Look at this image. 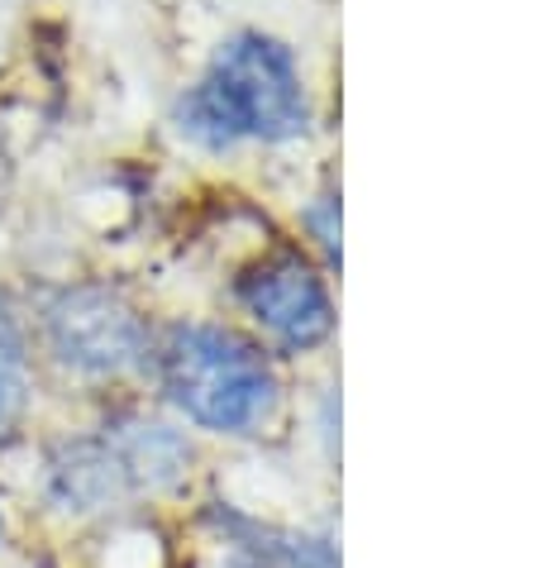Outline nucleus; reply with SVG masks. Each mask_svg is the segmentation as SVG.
<instances>
[{"label":"nucleus","mask_w":539,"mask_h":568,"mask_svg":"<svg viewBox=\"0 0 539 568\" xmlns=\"http://www.w3.org/2000/svg\"><path fill=\"white\" fill-rule=\"evenodd\" d=\"M192 464L196 445L186 430L157 416L124 412L96 430L53 439L39 464V497L68 520H101L177 493L192 478Z\"/></svg>","instance_id":"nucleus-1"},{"label":"nucleus","mask_w":539,"mask_h":568,"mask_svg":"<svg viewBox=\"0 0 539 568\" xmlns=\"http://www.w3.org/2000/svg\"><path fill=\"white\" fill-rule=\"evenodd\" d=\"M172 124L186 144L205 153H230L258 144H292L311 130V97L301 82L296 53L263 29H240L215 49L201 72L172 105Z\"/></svg>","instance_id":"nucleus-2"},{"label":"nucleus","mask_w":539,"mask_h":568,"mask_svg":"<svg viewBox=\"0 0 539 568\" xmlns=\"http://www.w3.org/2000/svg\"><path fill=\"white\" fill-rule=\"evenodd\" d=\"M149 368L163 387V402L205 435H263V425H273L282 406V377L267 349L230 325H167L153 339Z\"/></svg>","instance_id":"nucleus-3"},{"label":"nucleus","mask_w":539,"mask_h":568,"mask_svg":"<svg viewBox=\"0 0 539 568\" xmlns=\"http://www.w3.org/2000/svg\"><path fill=\"white\" fill-rule=\"evenodd\" d=\"M39 339L68 377L120 383L144 373L153 358V329L130 296L110 282H72L39 306Z\"/></svg>","instance_id":"nucleus-4"},{"label":"nucleus","mask_w":539,"mask_h":568,"mask_svg":"<svg viewBox=\"0 0 539 568\" xmlns=\"http://www.w3.org/2000/svg\"><path fill=\"white\" fill-rule=\"evenodd\" d=\"M234 302L282 354H315L339 325L325 277L296 248H277V254L248 263L234 277Z\"/></svg>","instance_id":"nucleus-5"},{"label":"nucleus","mask_w":539,"mask_h":568,"mask_svg":"<svg viewBox=\"0 0 539 568\" xmlns=\"http://www.w3.org/2000/svg\"><path fill=\"white\" fill-rule=\"evenodd\" d=\"M201 520L215 535V545L225 549L230 568H339L335 535L282 526V520L253 516L234 501H211Z\"/></svg>","instance_id":"nucleus-6"},{"label":"nucleus","mask_w":539,"mask_h":568,"mask_svg":"<svg viewBox=\"0 0 539 568\" xmlns=\"http://www.w3.org/2000/svg\"><path fill=\"white\" fill-rule=\"evenodd\" d=\"M29 406H34V383H29V335L24 321L0 296V454L24 435Z\"/></svg>","instance_id":"nucleus-7"},{"label":"nucleus","mask_w":539,"mask_h":568,"mask_svg":"<svg viewBox=\"0 0 539 568\" xmlns=\"http://www.w3.org/2000/svg\"><path fill=\"white\" fill-rule=\"evenodd\" d=\"M306 230H311V240L321 244V254L329 263H339V196L335 192H325V196H315L311 206H306Z\"/></svg>","instance_id":"nucleus-8"},{"label":"nucleus","mask_w":539,"mask_h":568,"mask_svg":"<svg viewBox=\"0 0 539 568\" xmlns=\"http://www.w3.org/2000/svg\"><path fill=\"white\" fill-rule=\"evenodd\" d=\"M6 540H10V516H6V501H0V549H6Z\"/></svg>","instance_id":"nucleus-9"},{"label":"nucleus","mask_w":539,"mask_h":568,"mask_svg":"<svg viewBox=\"0 0 539 568\" xmlns=\"http://www.w3.org/2000/svg\"><path fill=\"white\" fill-rule=\"evenodd\" d=\"M0 178H6V139H0Z\"/></svg>","instance_id":"nucleus-10"}]
</instances>
